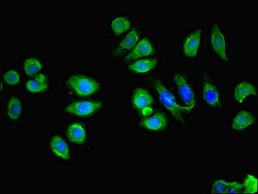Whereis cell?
<instances>
[{
	"instance_id": "6da1fadb",
	"label": "cell",
	"mask_w": 258,
	"mask_h": 194,
	"mask_svg": "<svg viewBox=\"0 0 258 194\" xmlns=\"http://www.w3.org/2000/svg\"><path fill=\"white\" fill-rule=\"evenodd\" d=\"M147 82L157 97L160 107L171 116L173 122L182 129H191L189 119L193 113L180 105L173 86L157 74L149 76Z\"/></svg>"
},
{
	"instance_id": "7a4b0ae2",
	"label": "cell",
	"mask_w": 258,
	"mask_h": 194,
	"mask_svg": "<svg viewBox=\"0 0 258 194\" xmlns=\"http://www.w3.org/2000/svg\"><path fill=\"white\" fill-rule=\"evenodd\" d=\"M199 96L203 105L210 111L223 114L225 110L223 90L217 82L214 73L209 70L199 67Z\"/></svg>"
},
{
	"instance_id": "3957f363",
	"label": "cell",
	"mask_w": 258,
	"mask_h": 194,
	"mask_svg": "<svg viewBox=\"0 0 258 194\" xmlns=\"http://www.w3.org/2000/svg\"><path fill=\"white\" fill-rule=\"evenodd\" d=\"M208 51L213 57L222 64L232 62L229 46V35L221 24L219 17L214 18L206 29Z\"/></svg>"
},
{
	"instance_id": "277c9868",
	"label": "cell",
	"mask_w": 258,
	"mask_h": 194,
	"mask_svg": "<svg viewBox=\"0 0 258 194\" xmlns=\"http://www.w3.org/2000/svg\"><path fill=\"white\" fill-rule=\"evenodd\" d=\"M171 85L180 105L196 114L198 109L199 92L194 82L193 74L185 69L173 71Z\"/></svg>"
},
{
	"instance_id": "5b68a950",
	"label": "cell",
	"mask_w": 258,
	"mask_h": 194,
	"mask_svg": "<svg viewBox=\"0 0 258 194\" xmlns=\"http://www.w3.org/2000/svg\"><path fill=\"white\" fill-rule=\"evenodd\" d=\"M206 29L203 26H194L184 34L180 39V58L185 62H196L203 52Z\"/></svg>"
},
{
	"instance_id": "8992f818",
	"label": "cell",
	"mask_w": 258,
	"mask_h": 194,
	"mask_svg": "<svg viewBox=\"0 0 258 194\" xmlns=\"http://www.w3.org/2000/svg\"><path fill=\"white\" fill-rule=\"evenodd\" d=\"M172 123L171 116L160 108L151 116L140 117L137 122V126L139 129L148 134L164 135L169 134Z\"/></svg>"
},
{
	"instance_id": "52a82bcc",
	"label": "cell",
	"mask_w": 258,
	"mask_h": 194,
	"mask_svg": "<svg viewBox=\"0 0 258 194\" xmlns=\"http://www.w3.org/2000/svg\"><path fill=\"white\" fill-rule=\"evenodd\" d=\"M144 35V26L139 22L129 32L122 36L115 43L110 51V59L114 61L123 60Z\"/></svg>"
},
{
	"instance_id": "ba28073f",
	"label": "cell",
	"mask_w": 258,
	"mask_h": 194,
	"mask_svg": "<svg viewBox=\"0 0 258 194\" xmlns=\"http://www.w3.org/2000/svg\"><path fill=\"white\" fill-rule=\"evenodd\" d=\"M65 87L71 93L79 96H89L100 91L101 82L84 74H74L68 78Z\"/></svg>"
},
{
	"instance_id": "9c48e42d",
	"label": "cell",
	"mask_w": 258,
	"mask_h": 194,
	"mask_svg": "<svg viewBox=\"0 0 258 194\" xmlns=\"http://www.w3.org/2000/svg\"><path fill=\"white\" fill-rule=\"evenodd\" d=\"M257 124L256 113L250 109L235 110L229 119V131L235 135H243L254 129Z\"/></svg>"
},
{
	"instance_id": "30bf717a",
	"label": "cell",
	"mask_w": 258,
	"mask_h": 194,
	"mask_svg": "<svg viewBox=\"0 0 258 194\" xmlns=\"http://www.w3.org/2000/svg\"><path fill=\"white\" fill-rule=\"evenodd\" d=\"M129 104L131 108L139 114L147 108L157 109L160 108L153 89L144 86L134 88L131 92Z\"/></svg>"
},
{
	"instance_id": "8fae6325",
	"label": "cell",
	"mask_w": 258,
	"mask_h": 194,
	"mask_svg": "<svg viewBox=\"0 0 258 194\" xmlns=\"http://www.w3.org/2000/svg\"><path fill=\"white\" fill-rule=\"evenodd\" d=\"M162 67L161 58L158 55L126 63V70L135 76L155 75Z\"/></svg>"
},
{
	"instance_id": "7c38bea8",
	"label": "cell",
	"mask_w": 258,
	"mask_h": 194,
	"mask_svg": "<svg viewBox=\"0 0 258 194\" xmlns=\"http://www.w3.org/2000/svg\"><path fill=\"white\" fill-rule=\"evenodd\" d=\"M105 103L102 101H76L67 105L64 112L79 117H90L101 112L105 107Z\"/></svg>"
},
{
	"instance_id": "4fadbf2b",
	"label": "cell",
	"mask_w": 258,
	"mask_h": 194,
	"mask_svg": "<svg viewBox=\"0 0 258 194\" xmlns=\"http://www.w3.org/2000/svg\"><path fill=\"white\" fill-rule=\"evenodd\" d=\"M257 83L247 78L239 79L233 88V99L236 105H244L250 99H257Z\"/></svg>"
},
{
	"instance_id": "5bb4252c",
	"label": "cell",
	"mask_w": 258,
	"mask_h": 194,
	"mask_svg": "<svg viewBox=\"0 0 258 194\" xmlns=\"http://www.w3.org/2000/svg\"><path fill=\"white\" fill-rule=\"evenodd\" d=\"M158 46L155 40L149 36H144L133 50L123 58V62L129 63L142 58L157 55Z\"/></svg>"
},
{
	"instance_id": "9a60e30c",
	"label": "cell",
	"mask_w": 258,
	"mask_h": 194,
	"mask_svg": "<svg viewBox=\"0 0 258 194\" xmlns=\"http://www.w3.org/2000/svg\"><path fill=\"white\" fill-rule=\"evenodd\" d=\"M137 16L123 14L114 16L108 23L110 35L114 38L121 37L139 23Z\"/></svg>"
},
{
	"instance_id": "2e32d148",
	"label": "cell",
	"mask_w": 258,
	"mask_h": 194,
	"mask_svg": "<svg viewBox=\"0 0 258 194\" xmlns=\"http://www.w3.org/2000/svg\"><path fill=\"white\" fill-rule=\"evenodd\" d=\"M50 86V79L46 74L40 73L27 81L25 87L31 93H40L47 91Z\"/></svg>"
},
{
	"instance_id": "e0dca14e",
	"label": "cell",
	"mask_w": 258,
	"mask_h": 194,
	"mask_svg": "<svg viewBox=\"0 0 258 194\" xmlns=\"http://www.w3.org/2000/svg\"><path fill=\"white\" fill-rule=\"evenodd\" d=\"M49 149L56 157L68 161L70 159V152L69 146L64 139L59 135H55L49 141Z\"/></svg>"
},
{
	"instance_id": "ac0fdd59",
	"label": "cell",
	"mask_w": 258,
	"mask_h": 194,
	"mask_svg": "<svg viewBox=\"0 0 258 194\" xmlns=\"http://www.w3.org/2000/svg\"><path fill=\"white\" fill-rule=\"evenodd\" d=\"M66 135L72 143L83 144L87 141V131L80 123L70 124L66 130Z\"/></svg>"
},
{
	"instance_id": "d6986e66",
	"label": "cell",
	"mask_w": 258,
	"mask_h": 194,
	"mask_svg": "<svg viewBox=\"0 0 258 194\" xmlns=\"http://www.w3.org/2000/svg\"><path fill=\"white\" fill-rule=\"evenodd\" d=\"M23 111V103L21 98L12 95L8 99L6 106V113L11 121H17L22 116Z\"/></svg>"
},
{
	"instance_id": "ffe728a7",
	"label": "cell",
	"mask_w": 258,
	"mask_h": 194,
	"mask_svg": "<svg viewBox=\"0 0 258 194\" xmlns=\"http://www.w3.org/2000/svg\"><path fill=\"white\" fill-rule=\"evenodd\" d=\"M23 68L27 75L33 76L41 71L43 68V63L37 58H28L24 60Z\"/></svg>"
},
{
	"instance_id": "44dd1931",
	"label": "cell",
	"mask_w": 258,
	"mask_h": 194,
	"mask_svg": "<svg viewBox=\"0 0 258 194\" xmlns=\"http://www.w3.org/2000/svg\"><path fill=\"white\" fill-rule=\"evenodd\" d=\"M230 182L226 181L220 177H216L213 180L210 185L209 191L212 193H227Z\"/></svg>"
},
{
	"instance_id": "7402d4cb",
	"label": "cell",
	"mask_w": 258,
	"mask_h": 194,
	"mask_svg": "<svg viewBox=\"0 0 258 194\" xmlns=\"http://www.w3.org/2000/svg\"><path fill=\"white\" fill-rule=\"evenodd\" d=\"M243 193H255L257 192V179L254 175L248 174L244 178Z\"/></svg>"
},
{
	"instance_id": "603a6c76",
	"label": "cell",
	"mask_w": 258,
	"mask_h": 194,
	"mask_svg": "<svg viewBox=\"0 0 258 194\" xmlns=\"http://www.w3.org/2000/svg\"><path fill=\"white\" fill-rule=\"evenodd\" d=\"M3 79L7 84L15 85L20 82V75L15 69H10L4 74Z\"/></svg>"
},
{
	"instance_id": "cb8c5ba5",
	"label": "cell",
	"mask_w": 258,
	"mask_h": 194,
	"mask_svg": "<svg viewBox=\"0 0 258 194\" xmlns=\"http://www.w3.org/2000/svg\"><path fill=\"white\" fill-rule=\"evenodd\" d=\"M227 193H243V184L237 181L230 182Z\"/></svg>"
}]
</instances>
